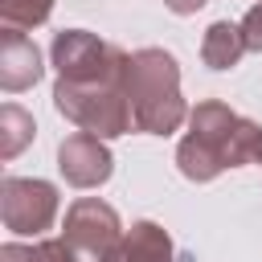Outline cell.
<instances>
[{"label":"cell","instance_id":"obj_1","mask_svg":"<svg viewBox=\"0 0 262 262\" xmlns=\"http://www.w3.org/2000/svg\"><path fill=\"white\" fill-rule=\"evenodd\" d=\"M57 82H53V106L78 127L98 139L127 135L131 102H127V53L86 29H66L49 45Z\"/></svg>","mask_w":262,"mask_h":262},{"label":"cell","instance_id":"obj_2","mask_svg":"<svg viewBox=\"0 0 262 262\" xmlns=\"http://www.w3.org/2000/svg\"><path fill=\"white\" fill-rule=\"evenodd\" d=\"M176 164L196 184L221 176L225 168L262 164V127L225 102L205 98L188 111V135L176 143Z\"/></svg>","mask_w":262,"mask_h":262},{"label":"cell","instance_id":"obj_3","mask_svg":"<svg viewBox=\"0 0 262 262\" xmlns=\"http://www.w3.org/2000/svg\"><path fill=\"white\" fill-rule=\"evenodd\" d=\"M127 102H131V123L135 131L147 135H168L188 119V106L180 98V66L164 49H135L127 53Z\"/></svg>","mask_w":262,"mask_h":262},{"label":"cell","instance_id":"obj_4","mask_svg":"<svg viewBox=\"0 0 262 262\" xmlns=\"http://www.w3.org/2000/svg\"><path fill=\"white\" fill-rule=\"evenodd\" d=\"M61 242L70 246L74 262H106L115 254V246L123 242L119 213L98 196H82V201H74L66 209Z\"/></svg>","mask_w":262,"mask_h":262},{"label":"cell","instance_id":"obj_5","mask_svg":"<svg viewBox=\"0 0 262 262\" xmlns=\"http://www.w3.org/2000/svg\"><path fill=\"white\" fill-rule=\"evenodd\" d=\"M0 217L4 229L37 237L57 217V188L41 176H4L0 180Z\"/></svg>","mask_w":262,"mask_h":262},{"label":"cell","instance_id":"obj_6","mask_svg":"<svg viewBox=\"0 0 262 262\" xmlns=\"http://www.w3.org/2000/svg\"><path fill=\"white\" fill-rule=\"evenodd\" d=\"M57 168L66 176V184L74 188H98L111 180L115 172V156L106 151V143L90 131H74L57 143Z\"/></svg>","mask_w":262,"mask_h":262},{"label":"cell","instance_id":"obj_7","mask_svg":"<svg viewBox=\"0 0 262 262\" xmlns=\"http://www.w3.org/2000/svg\"><path fill=\"white\" fill-rule=\"evenodd\" d=\"M41 49L33 45V37H25L20 29H4L0 33V86L8 94L37 86L41 78Z\"/></svg>","mask_w":262,"mask_h":262},{"label":"cell","instance_id":"obj_8","mask_svg":"<svg viewBox=\"0 0 262 262\" xmlns=\"http://www.w3.org/2000/svg\"><path fill=\"white\" fill-rule=\"evenodd\" d=\"M106 262H176V246H172V237H168L164 225L135 221L123 233V242L115 246V254Z\"/></svg>","mask_w":262,"mask_h":262},{"label":"cell","instance_id":"obj_9","mask_svg":"<svg viewBox=\"0 0 262 262\" xmlns=\"http://www.w3.org/2000/svg\"><path fill=\"white\" fill-rule=\"evenodd\" d=\"M246 53V37H242V25L233 20H213L205 29V41H201V57L209 70H233Z\"/></svg>","mask_w":262,"mask_h":262},{"label":"cell","instance_id":"obj_10","mask_svg":"<svg viewBox=\"0 0 262 262\" xmlns=\"http://www.w3.org/2000/svg\"><path fill=\"white\" fill-rule=\"evenodd\" d=\"M33 115L16 102H4L0 106V160H16L29 143H33Z\"/></svg>","mask_w":262,"mask_h":262},{"label":"cell","instance_id":"obj_11","mask_svg":"<svg viewBox=\"0 0 262 262\" xmlns=\"http://www.w3.org/2000/svg\"><path fill=\"white\" fill-rule=\"evenodd\" d=\"M0 262H74V254H70V246L61 237H41L33 246L4 242L0 246Z\"/></svg>","mask_w":262,"mask_h":262},{"label":"cell","instance_id":"obj_12","mask_svg":"<svg viewBox=\"0 0 262 262\" xmlns=\"http://www.w3.org/2000/svg\"><path fill=\"white\" fill-rule=\"evenodd\" d=\"M53 12V0H0V20L4 29H37Z\"/></svg>","mask_w":262,"mask_h":262},{"label":"cell","instance_id":"obj_13","mask_svg":"<svg viewBox=\"0 0 262 262\" xmlns=\"http://www.w3.org/2000/svg\"><path fill=\"white\" fill-rule=\"evenodd\" d=\"M242 37H246V49L250 53H262V0L242 16Z\"/></svg>","mask_w":262,"mask_h":262},{"label":"cell","instance_id":"obj_14","mask_svg":"<svg viewBox=\"0 0 262 262\" xmlns=\"http://www.w3.org/2000/svg\"><path fill=\"white\" fill-rule=\"evenodd\" d=\"M164 4H168L176 16H192V12H196V8H205L209 0H164Z\"/></svg>","mask_w":262,"mask_h":262}]
</instances>
